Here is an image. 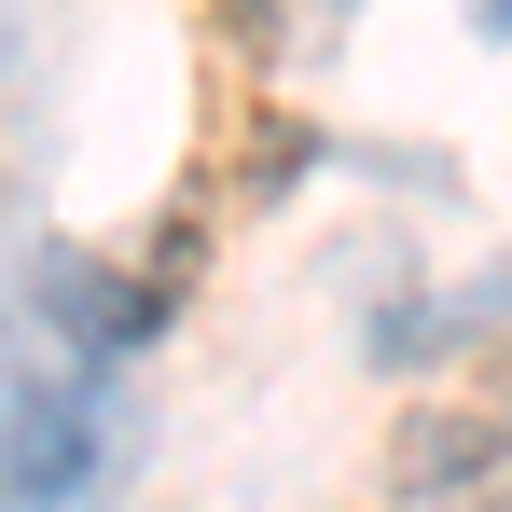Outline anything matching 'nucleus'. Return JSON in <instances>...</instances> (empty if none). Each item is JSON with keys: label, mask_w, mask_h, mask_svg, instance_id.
<instances>
[{"label": "nucleus", "mask_w": 512, "mask_h": 512, "mask_svg": "<svg viewBox=\"0 0 512 512\" xmlns=\"http://www.w3.org/2000/svg\"><path fill=\"white\" fill-rule=\"evenodd\" d=\"M485 443H499V416H402V443H388V512H443L471 485Z\"/></svg>", "instance_id": "1"}, {"label": "nucleus", "mask_w": 512, "mask_h": 512, "mask_svg": "<svg viewBox=\"0 0 512 512\" xmlns=\"http://www.w3.org/2000/svg\"><path fill=\"white\" fill-rule=\"evenodd\" d=\"M443 512H512V429H499V443H485V457H471V485H457V499H443Z\"/></svg>", "instance_id": "2"}, {"label": "nucleus", "mask_w": 512, "mask_h": 512, "mask_svg": "<svg viewBox=\"0 0 512 512\" xmlns=\"http://www.w3.org/2000/svg\"><path fill=\"white\" fill-rule=\"evenodd\" d=\"M485 14H512V0H485Z\"/></svg>", "instance_id": "3"}]
</instances>
